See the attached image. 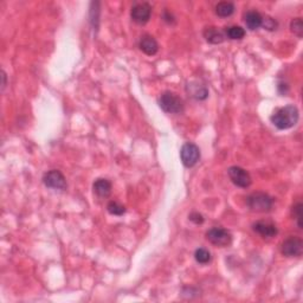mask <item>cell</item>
Listing matches in <instances>:
<instances>
[{
	"instance_id": "cell-4",
	"label": "cell",
	"mask_w": 303,
	"mask_h": 303,
	"mask_svg": "<svg viewBox=\"0 0 303 303\" xmlns=\"http://www.w3.org/2000/svg\"><path fill=\"white\" fill-rule=\"evenodd\" d=\"M206 238L211 244L219 246V248H225L229 246L232 243L231 233L226 229L223 227H212L206 232Z\"/></svg>"
},
{
	"instance_id": "cell-25",
	"label": "cell",
	"mask_w": 303,
	"mask_h": 303,
	"mask_svg": "<svg viewBox=\"0 0 303 303\" xmlns=\"http://www.w3.org/2000/svg\"><path fill=\"white\" fill-rule=\"evenodd\" d=\"M5 87H6V74H5V71H2V90L5 89Z\"/></svg>"
},
{
	"instance_id": "cell-21",
	"label": "cell",
	"mask_w": 303,
	"mask_h": 303,
	"mask_svg": "<svg viewBox=\"0 0 303 303\" xmlns=\"http://www.w3.org/2000/svg\"><path fill=\"white\" fill-rule=\"evenodd\" d=\"M262 26L264 29H267L268 31H273L277 29V21L270 17H263Z\"/></svg>"
},
{
	"instance_id": "cell-24",
	"label": "cell",
	"mask_w": 303,
	"mask_h": 303,
	"mask_svg": "<svg viewBox=\"0 0 303 303\" xmlns=\"http://www.w3.org/2000/svg\"><path fill=\"white\" fill-rule=\"evenodd\" d=\"M163 18H165L166 21H168V23H171L174 18L172 17V15H171L170 12H167V11H165V13H163Z\"/></svg>"
},
{
	"instance_id": "cell-20",
	"label": "cell",
	"mask_w": 303,
	"mask_h": 303,
	"mask_svg": "<svg viewBox=\"0 0 303 303\" xmlns=\"http://www.w3.org/2000/svg\"><path fill=\"white\" fill-rule=\"evenodd\" d=\"M290 29L291 31L296 34L299 38H302L303 36V23L301 18H295V19L291 20L290 23Z\"/></svg>"
},
{
	"instance_id": "cell-22",
	"label": "cell",
	"mask_w": 303,
	"mask_h": 303,
	"mask_svg": "<svg viewBox=\"0 0 303 303\" xmlns=\"http://www.w3.org/2000/svg\"><path fill=\"white\" fill-rule=\"evenodd\" d=\"M294 216L296 218L297 224H299L300 229H302V223H301V218H302V204L301 203H297L296 205L294 206Z\"/></svg>"
},
{
	"instance_id": "cell-19",
	"label": "cell",
	"mask_w": 303,
	"mask_h": 303,
	"mask_svg": "<svg viewBox=\"0 0 303 303\" xmlns=\"http://www.w3.org/2000/svg\"><path fill=\"white\" fill-rule=\"evenodd\" d=\"M107 210L111 214H114V216H122L123 213L126 212V207L122 205V204L117 203V202H111L107 206Z\"/></svg>"
},
{
	"instance_id": "cell-17",
	"label": "cell",
	"mask_w": 303,
	"mask_h": 303,
	"mask_svg": "<svg viewBox=\"0 0 303 303\" xmlns=\"http://www.w3.org/2000/svg\"><path fill=\"white\" fill-rule=\"evenodd\" d=\"M225 34L227 36V38L233 39V41H239V39H243L245 37V30L240 26L232 25L225 29Z\"/></svg>"
},
{
	"instance_id": "cell-2",
	"label": "cell",
	"mask_w": 303,
	"mask_h": 303,
	"mask_svg": "<svg viewBox=\"0 0 303 303\" xmlns=\"http://www.w3.org/2000/svg\"><path fill=\"white\" fill-rule=\"evenodd\" d=\"M273 199L263 192H255L246 198V206L253 212H268L272 208Z\"/></svg>"
},
{
	"instance_id": "cell-18",
	"label": "cell",
	"mask_w": 303,
	"mask_h": 303,
	"mask_svg": "<svg viewBox=\"0 0 303 303\" xmlns=\"http://www.w3.org/2000/svg\"><path fill=\"white\" fill-rule=\"evenodd\" d=\"M194 258L195 261L200 264H207L211 262V254L207 249L205 248H199L195 250L194 253Z\"/></svg>"
},
{
	"instance_id": "cell-9",
	"label": "cell",
	"mask_w": 303,
	"mask_h": 303,
	"mask_svg": "<svg viewBox=\"0 0 303 303\" xmlns=\"http://www.w3.org/2000/svg\"><path fill=\"white\" fill-rule=\"evenodd\" d=\"M43 182L47 187L53 190H65L66 189V180L63 173L57 170L49 171L43 176Z\"/></svg>"
},
{
	"instance_id": "cell-5",
	"label": "cell",
	"mask_w": 303,
	"mask_h": 303,
	"mask_svg": "<svg viewBox=\"0 0 303 303\" xmlns=\"http://www.w3.org/2000/svg\"><path fill=\"white\" fill-rule=\"evenodd\" d=\"M180 158L184 166L186 167H193L200 159V149L197 144L187 142L180 149Z\"/></svg>"
},
{
	"instance_id": "cell-6",
	"label": "cell",
	"mask_w": 303,
	"mask_h": 303,
	"mask_svg": "<svg viewBox=\"0 0 303 303\" xmlns=\"http://www.w3.org/2000/svg\"><path fill=\"white\" fill-rule=\"evenodd\" d=\"M227 174H229L230 180L240 189H246V187L250 186L251 181H253L250 174L239 166H231L227 170Z\"/></svg>"
},
{
	"instance_id": "cell-3",
	"label": "cell",
	"mask_w": 303,
	"mask_h": 303,
	"mask_svg": "<svg viewBox=\"0 0 303 303\" xmlns=\"http://www.w3.org/2000/svg\"><path fill=\"white\" fill-rule=\"evenodd\" d=\"M159 104L161 109L168 114H180L184 111V101L176 94L166 91L159 98Z\"/></svg>"
},
{
	"instance_id": "cell-23",
	"label": "cell",
	"mask_w": 303,
	"mask_h": 303,
	"mask_svg": "<svg viewBox=\"0 0 303 303\" xmlns=\"http://www.w3.org/2000/svg\"><path fill=\"white\" fill-rule=\"evenodd\" d=\"M189 218H190V221L194 223V224H203L204 223V217L198 212H192L191 214H190Z\"/></svg>"
},
{
	"instance_id": "cell-13",
	"label": "cell",
	"mask_w": 303,
	"mask_h": 303,
	"mask_svg": "<svg viewBox=\"0 0 303 303\" xmlns=\"http://www.w3.org/2000/svg\"><path fill=\"white\" fill-rule=\"evenodd\" d=\"M244 20H245V24L246 26H248L249 30L255 31L262 26L263 16L255 10L249 11V12H246L245 16H244Z\"/></svg>"
},
{
	"instance_id": "cell-12",
	"label": "cell",
	"mask_w": 303,
	"mask_h": 303,
	"mask_svg": "<svg viewBox=\"0 0 303 303\" xmlns=\"http://www.w3.org/2000/svg\"><path fill=\"white\" fill-rule=\"evenodd\" d=\"M139 47L142 52L146 53L147 56H153L158 52L159 50V44L155 41L154 37L149 36V34H144L141 37L140 43H139Z\"/></svg>"
},
{
	"instance_id": "cell-11",
	"label": "cell",
	"mask_w": 303,
	"mask_h": 303,
	"mask_svg": "<svg viewBox=\"0 0 303 303\" xmlns=\"http://www.w3.org/2000/svg\"><path fill=\"white\" fill-rule=\"evenodd\" d=\"M186 91L190 96L195 100H206L208 96V89L203 84V83L197 82V81H193L190 82L189 84L186 85Z\"/></svg>"
},
{
	"instance_id": "cell-10",
	"label": "cell",
	"mask_w": 303,
	"mask_h": 303,
	"mask_svg": "<svg viewBox=\"0 0 303 303\" xmlns=\"http://www.w3.org/2000/svg\"><path fill=\"white\" fill-rule=\"evenodd\" d=\"M254 231L256 233H258L259 236L264 238H272L275 237L278 233L277 227H276L275 224L270 222H264V221H259L257 223H255L253 225Z\"/></svg>"
},
{
	"instance_id": "cell-7",
	"label": "cell",
	"mask_w": 303,
	"mask_h": 303,
	"mask_svg": "<svg viewBox=\"0 0 303 303\" xmlns=\"http://www.w3.org/2000/svg\"><path fill=\"white\" fill-rule=\"evenodd\" d=\"M281 253L286 257H300L303 253V242L299 237H289L283 240Z\"/></svg>"
},
{
	"instance_id": "cell-16",
	"label": "cell",
	"mask_w": 303,
	"mask_h": 303,
	"mask_svg": "<svg viewBox=\"0 0 303 303\" xmlns=\"http://www.w3.org/2000/svg\"><path fill=\"white\" fill-rule=\"evenodd\" d=\"M235 12V5L231 1H221L217 4L216 13L222 18L230 17Z\"/></svg>"
},
{
	"instance_id": "cell-15",
	"label": "cell",
	"mask_w": 303,
	"mask_h": 303,
	"mask_svg": "<svg viewBox=\"0 0 303 303\" xmlns=\"http://www.w3.org/2000/svg\"><path fill=\"white\" fill-rule=\"evenodd\" d=\"M203 34L204 38H205L208 43H211V44H221V43L224 42V36H223L222 32L217 30L213 26L205 28Z\"/></svg>"
},
{
	"instance_id": "cell-1",
	"label": "cell",
	"mask_w": 303,
	"mask_h": 303,
	"mask_svg": "<svg viewBox=\"0 0 303 303\" xmlns=\"http://www.w3.org/2000/svg\"><path fill=\"white\" fill-rule=\"evenodd\" d=\"M299 109L296 106H286L282 108H278L273 112L271 115V122L278 129L284 130L294 127L299 121Z\"/></svg>"
},
{
	"instance_id": "cell-8",
	"label": "cell",
	"mask_w": 303,
	"mask_h": 303,
	"mask_svg": "<svg viewBox=\"0 0 303 303\" xmlns=\"http://www.w3.org/2000/svg\"><path fill=\"white\" fill-rule=\"evenodd\" d=\"M152 15V6L148 2H138L131 7L130 17L135 23L138 24H146L147 21L151 19Z\"/></svg>"
},
{
	"instance_id": "cell-14",
	"label": "cell",
	"mask_w": 303,
	"mask_h": 303,
	"mask_svg": "<svg viewBox=\"0 0 303 303\" xmlns=\"http://www.w3.org/2000/svg\"><path fill=\"white\" fill-rule=\"evenodd\" d=\"M94 193L100 198H107L112 193V184L107 179H97L93 185Z\"/></svg>"
}]
</instances>
